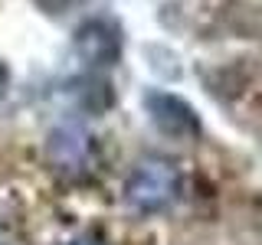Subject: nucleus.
I'll return each instance as SVG.
<instances>
[{"label":"nucleus","instance_id":"39448f33","mask_svg":"<svg viewBox=\"0 0 262 245\" xmlns=\"http://www.w3.org/2000/svg\"><path fill=\"white\" fill-rule=\"evenodd\" d=\"M33 4H36L43 13H49V16H62V13H69V10H76V7H82L85 0H33Z\"/></svg>","mask_w":262,"mask_h":245},{"label":"nucleus","instance_id":"f03ea898","mask_svg":"<svg viewBox=\"0 0 262 245\" xmlns=\"http://www.w3.org/2000/svg\"><path fill=\"white\" fill-rule=\"evenodd\" d=\"M72 49L85 65L92 69H108L121 59V33L112 20H85L76 30V39H72Z\"/></svg>","mask_w":262,"mask_h":245},{"label":"nucleus","instance_id":"0eeeda50","mask_svg":"<svg viewBox=\"0 0 262 245\" xmlns=\"http://www.w3.org/2000/svg\"><path fill=\"white\" fill-rule=\"evenodd\" d=\"M7 82H10V72H7V65L0 62V95L7 92Z\"/></svg>","mask_w":262,"mask_h":245},{"label":"nucleus","instance_id":"f257e3e1","mask_svg":"<svg viewBox=\"0 0 262 245\" xmlns=\"http://www.w3.org/2000/svg\"><path fill=\"white\" fill-rule=\"evenodd\" d=\"M180 196V170L167 157H147L131 170L125 183V203L141 216L164 212Z\"/></svg>","mask_w":262,"mask_h":245},{"label":"nucleus","instance_id":"20e7f679","mask_svg":"<svg viewBox=\"0 0 262 245\" xmlns=\"http://www.w3.org/2000/svg\"><path fill=\"white\" fill-rule=\"evenodd\" d=\"M49 160L62 170V174H85L89 167V137L79 125H62L49 134Z\"/></svg>","mask_w":262,"mask_h":245},{"label":"nucleus","instance_id":"423d86ee","mask_svg":"<svg viewBox=\"0 0 262 245\" xmlns=\"http://www.w3.org/2000/svg\"><path fill=\"white\" fill-rule=\"evenodd\" d=\"M66 245H108V242H105L98 232H82V235H76V239H69Z\"/></svg>","mask_w":262,"mask_h":245},{"label":"nucleus","instance_id":"7ed1b4c3","mask_svg":"<svg viewBox=\"0 0 262 245\" xmlns=\"http://www.w3.org/2000/svg\"><path fill=\"white\" fill-rule=\"evenodd\" d=\"M147 114H151L154 128L164 131L167 137H180V141H193L200 137V118L184 98L167 95V92H151L144 98Z\"/></svg>","mask_w":262,"mask_h":245}]
</instances>
